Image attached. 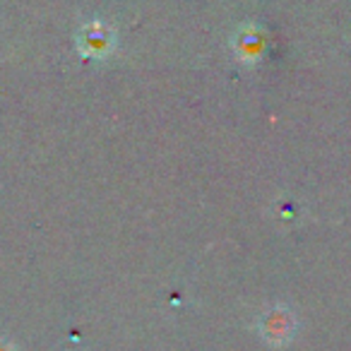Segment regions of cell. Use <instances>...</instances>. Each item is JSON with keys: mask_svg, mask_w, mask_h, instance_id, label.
Segmentation results:
<instances>
[{"mask_svg": "<svg viewBox=\"0 0 351 351\" xmlns=\"http://www.w3.org/2000/svg\"><path fill=\"white\" fill-rule=\"evenodd\" d=\"M77 49L87 58H106L116 49V32L101 22H89L77 32Z\"/></svg>", "mask_w": 351, "mask_h": 351, "instance_id": "cell-1", "label": "cell"}, {"mask_svg": "<svg viewBox=\"0 0 351 351\" xmlns=\"http://www.w3.org/2000/svg\"><path fill=\"white\" fill-rule=\"evenodd\" d=\"M260 36L258 34H253V32H243V34L239 36V39H236V51H239V56L241 58L245 60V63H248V60H253L255 56L260 53Z\"/></svg>", "mask_w": 351, "mask_h": 351, "instance_id": "cell-3", "label": "cell"}, {"mask_svg": "<svg viewBox=\"0 0 351 351\" xmlns=\"http://www.w3.org/2000/svg\"><path fill=\"white\" fill-rule=\"evenodd\" d=\"M0 351H15V346H12L8 339H0Z\"/></svg>", "mask_w": 351, "mask_h": 351, "instance_id": "cell-4", "label": "cell"}, {"mask_svg": "<svg viewBox=\"0 0 351 351\" xmlns=\"http://www.w3.org/2000/svg\"><path fill=\"white\" fill-rule=\"evenodd\" d=\"M260 330L267 337L269 341H282L291 332V320H289V313L282 308H274V311L265 313L263 320H260Z\"/></svg>", "mask_w": 351, "mask_h": 351, "instance_id": "cell-2", "label": "cell"}]
</instances>
